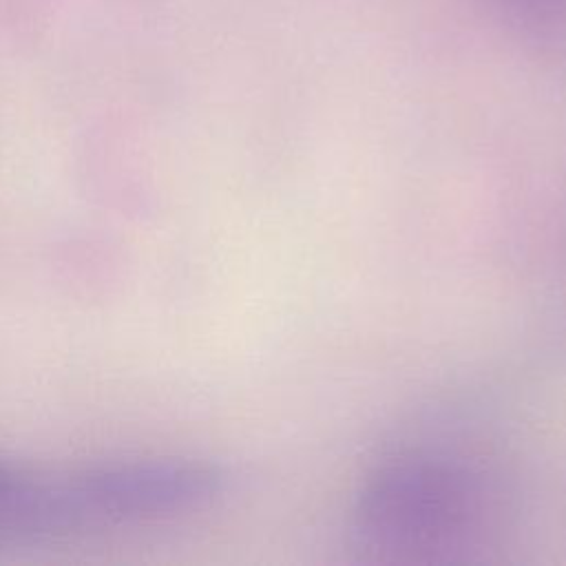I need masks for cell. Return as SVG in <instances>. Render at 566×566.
<instances>
[{
    "label": "cell",
    "mask_w": 566,
    "mask_h": 566,
    "mask_svg": "<svg viewBox=\"0 0 566 566\" xmlns=\"http://www.w3.org/2000/svg\"><path fill=\"white\" fill-rule=\"evenodd\" d=\"M31 473H33V469H24V467L0 460V513L4 509H9L11 500L24 486V482L31 478ZM0 551H2V539H0Z\"/></svg>",
    "instance_id": "obj_3"
},
{
    "label": "cell",
    "mask_w": 566,
    "mask_h": 566,
    "mask_svg": "<svg viewBox=\"0 0 566 566\" xmlns=\"http://www.w3.org/2000/svg\"><path fill=\"white\" fill-rule=\"evenodd\" d=\"M478 2L520 42L542 53H566V0Z\"/></svg>",
    "instance_id": "obj_2"
},
{
    "label": "cell",
    "mask_w": 566,
    "mask_h": 566,
    "mask_svg": "<svg viewBox=\"0 0 566 566\" xmlns=\"http://www.w3.org/2000/svg\"><path fill=\"white\" fill-rule=\"evenodd\" d=\"M515 486L491 458L413 447L385 458L352 506V539L374 562L471 559L511 526Z\"/></svg>",
    "instance_id": "obj_1"
}]
</instances>
